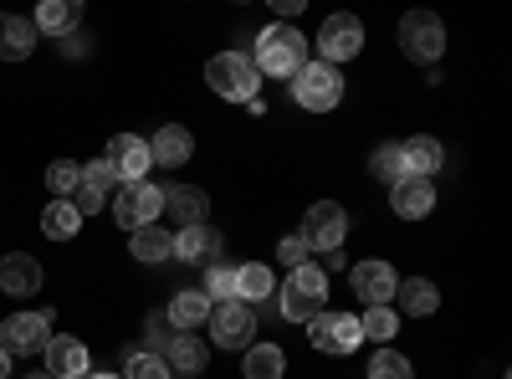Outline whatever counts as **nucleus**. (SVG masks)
I'll list each match as a JSON object with an SVG mask.
<instances>
[{
	"mask_svg": "<svg viewBox=\"0 0 512 379\" xmlns=\"http://www.w3.org/2000/svg\"><path fill=\"white\" fill-rule=\"evenodd\" d=\"M277 313L287 323H313L318 313H328V277L318 272V262L292 267L282 292H277Z\"/></svg>",
	"mask_w": 512,
	"mask_h": 379,
	"instance_id": "obj_1",
	"label": "nucleus"
},
{
	"mask_svg": "<svg viewBox=\"0 0 512 379\" xmlns=\"http://www.w3.org/2000/svg\"><path fill=\"white\" fill-rule=\"evenodd\" d=\"M308 62V36L297 26H267L256 31V52H251V67L262 77H297V67Z\"/></svg>",
	"mask_w": 512,
	"mask_h": 379,
	"instance_id": "obj_2",
	"label": "nucleus"
},
{
	"mask_svg": "<svg viewBox=\"0 0 512 379\" xmlns=\"http://www.w3.org/2000/svg\"><path fill=\"white\" fill-rule=\"evenodd\" d=\"M205 82H210V88H216L226 103H251L256 88H262V72L251 67L246 52H216V57L205 62Z\"/></svg>",
	"mask_w": 512,
	"mask_h": 379,
	"instance_id": "obj_3",
	"label": "nucleus"
},
{
	"mask_svg": "<svg viewBox=\"0 0 512 379\" xmlns=\"http://www.w3.org/2000/svg\"><path fill=\"white\" fill-rule=\"evenodd\" d=\"M292 98L308 113H328V108L344 103V72L328 67V62H303L292 77Z\"/></svg>",
	"mask_w": 512,
	"mask_h": 379,
	"instance_id": "obj_4",
	"label": "nucleus"
},
{
	"mask_svg": "<svg viewBox=\"0 0 512 379\" xmlns=\"http://www.w3.org/2000/svg\"><path fill=\"white\" fill-rule=\"evenodd\" d=\"M400 47H405V57L410 62H441V52H446V21L436 16V11H405L400 16Z\"/></svg>",
	"mask_w": 512,
	"mask_h": 379,
	"instance_id": "obj_5",
	"label": "nucleus"
},
{
	"mask_svg": "<svg viewBox=\"0 0 512 379\" xmlns=\"http://www.w3.org/2000/svg\"><path fill=\"white\" fill-rule=\"evenodd\" d=\"M210 344L216 349H251L256 344V308L231 298L210 308Z\"/></svg>",
	"mask_w": 512,
	"mask_h": 379,
	"instance_id": "obj_6",
	"label": "nucleus"
},
{
	"mask_svg": "<svg viewBox=\"0 0 512 379\" xmlns=\"http://www.w3.org/2000/svg\"><path fill=\"white\" fill-rule=\"evenodd\" d=\"M52 344V308L47 313H11L6 323H0V349L6 354H47Z\"/></svg>",
	"mask_w": 512,
	"mask_h": 379,
	"instance_id": "obj_7",
	"label": "nucleus"
},
{
	"mask_svg": "<svg viewBox=\"0 0 512 379\" xmlns=\"http://www.w3.org/2000/svg\"><path fill=\"white\" fill-rule=\"evenodd\" d=\"M159 210H164V190L139 180V185H118L113 195V221L123 231H139V226H154L159 221Z\"/></svg>",
	"mask_w": 512,
	"mask_h": 379,
	"instance_id": "obj_8",
	"label": "nucleus"
},
{
	"mask_svg": "<svg viewBox=\"0 0 512 379\" xmlns=\"http://www.w3.org/2000/svg\"><path fill=\"white\" fill-rule=\"evenodd\" d=\"M303 246L308 251H344V236H349V216H344V205H333V200H318L308 205V216H303Z\"/></svg>",
	"mask_w": 512,
	"mask_h": 379,
	"instance_id": "obj_9",
	"label": "nucleus"
},
{
	"mask_svg": "<svg viewBox=\"0 0 512 379\" xmlns=\"http://www.w3.org/2000/svg\"><path fill=\"white\" fill-rule=\"evenodd\" d=\"M359 47H364V21H359V16L338 11V16L323 21V31H318V62L338 67V62L359 57Z\"/></svg>",
	"mask_w": 512,
	"mask_h": 379,
	"instance_id": "obj_10",
	"label": "nucleus"
},
{
	"mask_svg": "<svg viewBox=\"0 0 512 379\" xmlns=\"http://www.w3.org/2000/svg\"><path fill=\"white\" fill-rule=\"evenodd\" d=\"M308 339H313L318 354H354L364 333H359V318L354 313H318L308 323Z\"/></svg>",
	"mask_w": 512,
	"mask_h": 379,
	"instance_id": "obj_11",
	"label": "nucleus"
},
{
	"mask_svg": "<svg viewBox=\"0 0 512 379\" xmlns=\"http://www.w3.org/2000/svg\"><path fill=\"white\" fill-rule=\"evenodd\" d=\"M108 164H113V175L123 180V185H139L144 175H149V139H139V134H113L108 139V154H103Z\"/></svg>",
	"mask_w": 512,
	"mask_h": 379,
	"instance_id": "obj_12",
	"label": "nucleus"
},
{
	"mask_svg": "<svg viewBox=\"0 0 512 379\" xmlns=\"http://www.w3.org/2000/svg\"><path fill=\"white\" fill-rule=\"evenodd\" d=\"M47 374L52 379H88L93 374V359H88V344L72 339V333H52V344H47Z\"/></svg>",
	"mask_w": 512,
	"mask_h": 379,
	"instance_id": "obj_13",
	"label": "nucleus"
},
{
	"mask_svg": "<svg viewBox=\"0 0 512 379\" xmlns=\"http://www.w3.org/2000/svg\"><path fill=\"white\" fill-rule=\"evenodd\" d=\"M349 282H354V292H359L369 308H390L395 287H400V277H395L390 262H359V267H349Z\"/></svg>",
	"mask_w": 512,
	"mask_h": 379,
	"instance_id": "obj_14",
	"label": "nucleus"
},
{
	"mask_svg": "<svg viewBox=\"0 0 512 379\" xmlns=\"http://www.w3.org/2000/svg\"><path fill=\"white\" fill-rule=\"evenodd\" d=\"M175 262H200V267L221 262V231L210 226V221L180 226V236H175Z\"/></svg>",
	"mask_w": 512,
	"mask_h": 379,
	"instance_id": "obj_15",
	"label": "nucleus"
},
{
	"mask_svg": "<svg viewBox=\"0 0 512 379\" xmlns=\"http://www.w3.org/2000/svg\"><path fill=\"white\" fill-rule=\"evenodd\" d=\"M390 205H395L400 221H425L431 205H436V185L420 180V175H405L400 185H390Z\"/></svg>",
	"mask_w": 512,
	"mask_h": 379,
	"instance_id": "obj_16",
	"label": "nucleus"
},
{
	"mask_svg": "<svg viewBox=\"0 0 512 379\" xmlns=\"http://www.w3.org/2000/svg\"><path fill=\"white\" fill-rule=\"evenodd\" d=\"M210 303L200 287H185V292H175V298H169V308H164V318H169V328L175 333H195V328H205L210 323Z\"/></svg>",
	"mask_w": 512,
	"mask_h": 379,
	"instance_id": "obj_17",
	"label": "nucleus"
},
{
	"mask_svg": "<svg viewBox=\"0 0 512 379\" xmlns=\"http://www.w3.org/2000/svg\"><path fill=\"white\" fill-rule=\"evenodd\" d=\"M190 154H195V139H190L185 123H164V129L149 139V159L164 164V170H180V164H190Z\"/></svg>",
	"mask_w": 512,
	"mask_h": 379,
	"instance_id": "obj_18",
	"label": "nucleus"
},
{
	"mask_svg": "<svg viewBox=\"0 0 512 379\" xmlns=\"http://www.w3.org/2000/svg\"><path fill=\"white\" fill-rule=\"evenodd\" d=\"M41 287V262L31 251H11V257H0V292H11V298H31Z\"/></svg>",
	"mask_w": 512,
	"mask_h": 379,
	"instance_id": "obj_19",
	"label": "nucleus"
},
{
	"mask_svg": "<svg viewBox=\"0 0 512 379\" xmlns=\"http://www.w3.org/2000/svg\"><path fill=\"white\" fill-rule=\"evenodd\" d=\"M164 364H169V374H190V379H200L205 364H210V349L195 339V333H175V339L164 344Z\"/></svg>",
	"mask_w": 512,
	"mask_h": 379,
	"instance_id": "obj_20",
	"label": "nucleus"
},
{
	"mask_svg": "<svg viewBox=\"0 0 512 379\" xmlns=\"http://www.w3.org/2000/svg\"><path fill=\"white\" fill-rule=\"evenodd\" d=\"M159 190H164V210L180 226H200L210 216V195L205 190H195V185H159Z\"/></svg>",
	"mask_w": 512,
	"mask_h": 379,
	"instance_id": "obj_21",
	"label": "nucleus"
},
{
	"mask_svg": "<svg viewBox=\"0 0 512 379\" xmlns=\"http://www.w3.org/2000/svg\"><path fill=\"white\" fill-rule=\"evenodd\" d=\"M128 251H134L139 262H175V236H169L159 221L154 226H139V231H128Z\"/></svg>",
	"mask_w": 512,
	"mask_h": 379,
	"instance_id": "obj_22",
	"label": "nucleus"
},
{
	"mask_svg": "<svg viewBox=\"0 0 512 379\" xmlns=\"http://www.w3.org/2000/svg\"><path fill=\"white\" fill-rule=\"evenodd\" d=\"M395 298H400V313H410V318H431V313L441 308V287H436L431 277H405V282L395 287Z\"/></svg>",
	"mask_w": 512,
	"mask_h": 379,
	"instance_id": "obj_23",
	"label": "nucleus"
},
{
	"mask_svg": "<svg viewBox=\"0 0 512 379\" xmlns=\"http://www.w3.org/2000/svg\"><path fill=\"white\" fill-rule=\"evenodd\" d=\"M77 21H82V6H77V0H41V6H36V31H47V36H72L77 31Z\"/></svg>",
	"mask_w": 512,
	"mask_h": 379,
	"instance_id": "obj_24",
	"label": "nucleus"
},
{
	"mask_svg": "<svg viewBox=\"0 0 512 379\" xmlns=\"http://www.w3.org/2000/svg\"><path fill=\"white\" fill-rule=\"evenodd\" d=\"M36 47V26L26 16H0V62H26Z\"/></svg>",
	"mask_w": 512,
	"mask_h": 379,
	"instance_id": "obj_25",
	"label": "nucleus"
},
{
	"mask_svg": "<svg viewBox=\"0 0 512 379\" xmlns=\"http://www.w3.org/2000/svg\"><path fill=\"white\" fill-rule=\"evenodd\" d=\"M272 292H277V277H272L267 262H246V267H236V298H241V303H267Z\"/></svg>",
	"mask_w": 512,
	"mask_h": 379,
	"instance_id": "obj_26",
	"label": "nucleus"
},
{
	"mask_svg": "<svg viewBox=\"0 0 512 379\" xmlns=\"http://www.w3.org/2000/svg\"><path fill=\"white\" fill-rule=\"evenodd\" d=\"M400 149H405V170H410V175H420V180H431V175L441 170V164H446V154H441V144H436V139H425V134H415V139H405Z\"/></svg>",
	"mask_w": 512,
	"mask_h": 379,
	"instance_id": "obj_27",
	"label": "nucleus"
},
{
	"mask_svg": "<svg viewBox=\"0 0 512 379\" xmlns=\"http://www.w3.org/2000/svg\"><path fill=\"white\" fill-rule=\"evenodd\" d=\"M41 231H47L52 241H72V236L82 231L77 205H72V200H52L47 210H41Z\"/></svg>",
	"mask_w": 512,
	"mask_h": 379,
	"instance_id": "obj_28",
	"label": "nucleus"
},
{
	"mask_svg": "<svg viewBox=\"0 0 512 379\" xmlns=\"http://www.w3.org/2000/svg\"><path fill=\"white\" fill-rule=\"evenodd\" d=\"M287 374V354L277 344H251L246 349V379H282Z\"/></svg>",
	"mask_w": 512,
	"mask_h": 379,
	"instance_id": "obj_29",
	"label": "nucleus"
},
{
	"mask_svg": "<svg viewBox=\"0 0 512 379\" xmlns=\"http://www.w3.org/2000/svg\"><path fill=\"white\" fill-rule=\"evenodd\" d=\"M369 175L384 180V185H400V180L410 175V170H405V149H400V144H379L374 159H369Z\"/></svg>",
	"mask_w": 512,
	"mask_h": 379,
	"instance_id": "obj_30",
	"label": "nucleus"
},
{
	"mask_svg": "<svg viewBox=\"0 0 512 379\" xmlns=\"http://www.w3.org/2000/svg\"><path fill=\"white\" fill-rule=\"evenodd\" d=\"M200 292H205L210 303H231V298H236V267H231V262H210Z\"/></svg>",
	"mask_w": 512,
	"mask_h": 379,
	"instance_id": "obj_31",
	"label": "nucleus"
},
{
	"mask_svg": "<svg viewBox=\"0 0 512 379\" xmlns=\"http://www.w3.org/2000/svg\"><path fill=\"white\" fill-rule=\"evenodd\" d=\"M369 379H415V364L400 349H379L369 359Z\"/></svg>",
	"mask_w": 512,
	"mask_h": 379,
	"instance_id": "obj_32",
	"label": "nucleus"
},
{
	"mask_svg": "<svg viewBox=\"0 0 512 379\" xmlns=\"http://www.w3.org/2000/svg\"><path fill=\"white\" fill-rule=\"evenodd\" d=\"M395 328H400V313H395V308H369V313L359 318V333H364V339H379V344H390Z\"/></svg>",
	"mask_w": 512,
	"mask_h": 379,
	"instance_id": "obj_33",
	"label": "nucleus"
},
{
	"mask_svg": "<svg viewBox=\"0 0 512 379\" xmlns=\"http://www.w3.org/2000/svg\"><path fill=\"white\" fill-rule=\"evenodd\" d=\"M82 185V164H72V159H57L52 170H47V190L57 195V200H72V190Z\"/></svg>",
	"mask_w": 512,
	"mask_h": 379,
	"instance_id": "obj_34",
	"label": "nucleus"
},
{
	"mask_svg": "<svg viewBox=\"0 0 512 379\" xmlns=\"http://www.w3.org/2000/svg\"><path fill=\"white\" fill-rule=\"evenodd\" d=\"M82 185H88V190H98V195H118V175H113V164L108 159H88V164H82Z\"/></svg>",
	"mask_w": 512,
	"mask_h": 379,
	"instance_id": "obj_35",
	"label": "nucleus"
},
{
	"mask_svg": "<svg viewBox=\"0 0 512 379\" xmlns=\"http://www.w3.org/2000/svg\"><path fill=\"white\" fill-rule=\"evenodd\" d=\"M123 379H175V374H169V364H164V354H134V359H128V369H123Z\"/></svg>",
	"mask_w": 512,
	"mask_h": 379,
	"instance_id": "obj_36",
	"label": "nucleus"
},
{
	"mask_svg": "<svg viewBox=\"0 0 512 379\" xmlns=\"http://www.w3.org/2000/svg\"><path fill=\"white\" fill-rule=\"evenodd\" d=\"M169 339H175V328H169V318L154 308V313L144 318V344H149L144 354H164V344H169Z\"/></svg>",
	"mask_w": 512,
	"mask_h": 379,
	"instance_id": "obj_37",
	"label": "nucleus"
},
{
	"mask_svg": "<svg viewBox=\"0 0 512 379\" xmlns=\"http://www.w3.org/2000/svg\"><path fill=\"white\" fill-rule=\"evenodd\" d=\"M72 205H77V216L88 221V216H98V210L108 205V195H98V190H88V185H77V190H72Z\"/></svg>",
	"mask_w": 512,
	"mask_h": 379,
	"instance_id": "obj_38",
	"label": "nucleus"
},
{
	"mask_svg": "<svg viewBox=\"0 0 512 379\" xmlns=\"http://www.w3.org/2000/svg\"><path fill=\"white\" fill-rule=\"evenodd\" d=\"M277 262H282V267H303V262H308V246H303V236H287V241H277Z\"/></svg>",
	"mask_w": 512,
	"mask_h": 379,
	"instance_id": "obj_39",
	"label": "nucleus"
},
{
	"mask_svg": "<svg viewBox=\"0 0 512 379\" xmlns=\"http://www.w3.org/2000/svg\"><path fill=\"white\" fill-rule=\"evenodd\" d=\"M272 6H277V16H297V11H303V0H272Z\"/></svg>",
	"mask_w": 512,
	"mask_h": 379,
	"instance_id": "obj_40",
	"label": "nucleus"
},
{
	"mask_svg": "<svg viewBox=\"0 0 512 379\" xmlns=\"http://www.w3.org/2000/svg\"><path fill=\"white\" fill-rule=\"evenodd\" d=\"M6 374H11V354H6V349H0V379H6Z\"/></svg>",
	"mask_w": 512,
	"mask_h": 379,
	"instance_id": "obj_41",
	"label": "nucleus"
},
{
	"mask_svg": "<svg viewBox=\"0 0 512 379\" xmlns=\"http://www.w3.org/2000/svg\"><path fill=\"white\" fill-rule=\"evenodd\" d=\"M88 379H123V374H113V369H103V374H88Z\"/></svg>",
	"mask_w": 512,
	"mask_h": 379,
	"instance_id": "obj_42",
	"label": "nucleus"
},
{
	"mask_svg": "<svg viewBox=\"0 0 512 379\" xmlns=\"http://www.w3.org/2000/svg\"><path fill=\"white\" fill-rule=\"evenodd\" d=\"M26 379H52V374H47V369H31V374H26Z\"/></svg>",
	"mask_w": 512,
	"mask_h": 379,
	"instance_id": "obj_43",
	"label": "nucleus"
}]
</instances>
